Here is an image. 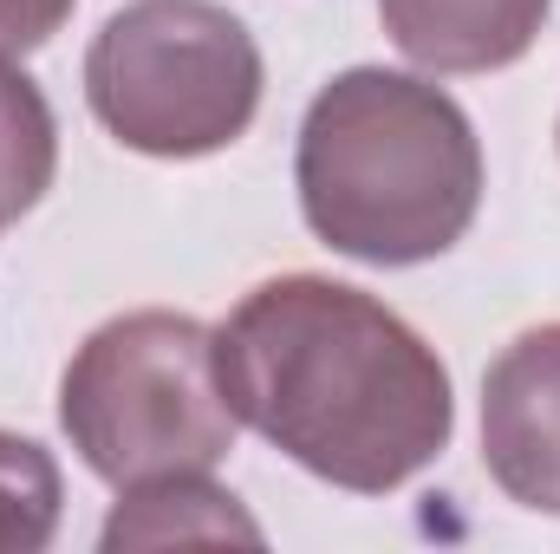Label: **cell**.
<instances>
[{
  "instance_id": "cell-3",
  "label": "cell",
  "mask_w": 560,
  "mask_h": 554,
  "mask_svg": "<svg viewBox=\"0 0 560 554\" xmlns=\"http://www.w3.org/2000/svg\"><path fill=\"white\" fill-rule=\"evenodd\" d=\"M59 424L112 489L209 476L242 424L215 379V326L170 307L105 320L59 379Z\"/></svg>"
},
{
  "instance_id": "cell-2",
  "label": "cell",
  "mask_w": 560,
  "mask_h": 554,
  "mask_svg": "<svg viewBox=\"0 0 560 554\" xmlns=\"http://www.w3.org/2000/svg\"><path fill=\"white\" fill-rule=\"evenodd\" d=\"M293 189L313 242L365 268L450 255L482 209V143L469 112L418 72L352 66L300 118Z\"/></svg>"
},
{
  "instance_id": "cell-9",
  "label": "cell",
  "mask_w": 560,
  "mask_h": 554,
  "mask_svg": "<svg viewBox=\"0 0 560 554\" xmlns=\"http://www.w3.org/2000/svg\"><path fill=\"white\" fill-rule=\"evenodd\" d=\"M66 483L39 437L0 430V554H39L59 535Z\"/></svg>"
},
{
  "instance_id": "cell-1",
  "label": "cell",
  "mask_w": 560,
  "mask_h": 554,
  "mask_svg": "<svg viewBox=\"0 0 560 554\" xmlns=\"http://www.w3.org/2000/svg\"><path fill=\"white\" fill-rule=\"evenodd\" d=\"M215 379L306 476L392 496L423 476L456 430L450 366L378 293L326 275H280L215 326Z\"/></svg>"
},
{
  "instance_id": "cell-7",
  "label": "cell",
  "mask_w": 560,
  "mask_h": 554,
  "mask_svg": "<svg viewBox=\"0 0 560 554\" xmlns=\"http://www.w3.org/2000/svg\"><path fill=\"white\" fill-rule=\"evenodd\" d=\"M105 549H170V542H261V522L209 476H163L118 489V509L98 535Z\"/></svg>"
},
{
  "instance_id": "cell-4",
  "label": "cell",
  "mask_w": 560,
  "mask_h": 554,
  "mask_svg": "<svg viewBox=\"0 0 560 554\" xmlns=\"http://www.w3.org/2000/svg\"><path fill=\"white\" fill-rule=\"evenodd\" d=\"M261 46L215 0H131L85 53L92 118L138 157L196 163L248 138L261 112Z\"/></svg>"
},
{
  "instance_id": "cell-6",
  "label": "cell",
  "mask_w": 560,
  "mask_h": 554,
  "mask_svg": "<svg viewBox=\"0 0 560 554\" xmlns=\"http://www.w3.org/2000/svg\"><path fill=\"white\" fill-rule=\"evenodd\" d=\"M555 0H378L392 46L423 72H502L515 66Z\"/></svg>"
},
{
  "instance_id": "cell-5",
  "label": "cell",
  "mask_w": 560,
  "mask_h": 554,
  "mask_svg": "<svg viewBox=\"0 0 560 554\" xmlns=\"http://www.w3.org/2000/svg\"><path fill=\"white\" fill-rule=\"evenodd\" d=\"M482 470L489 483L560 516V320L515 333L482 372Z\"/></svg>"
},
{
  "instance_id": "cell-8",
  "label": "cell",
  "mask_w": 560,
  "mask_h": 554,
  "mask_svg": "<svg viewBox=\"0 0 560 554\" xmlns=\"http://www.w3.org/2000/svg\"><path fill=\"white\" fill-rule=\"evenodd\" d=\"M52 176H59L52 105L13 59H0V222H20L26 209H39Z\"/></svg>"
},
{
  "instance_id": "cell-10",
  "label": "cell",
  "mask_w": 560,
  "mask_h": 554,
  "mask_svg": "<svg viewBox=\"0 0 560 554\" xmlns=\"http://www.w3.org/2000/svg\"><path fill=\"white\" fill-rule=\"evenodd\" d=\"M79 0H0V59H26L39 53L66 20H72Z\"/></svg>"
}]
</instances>
